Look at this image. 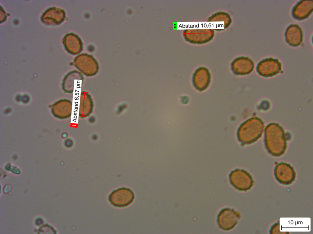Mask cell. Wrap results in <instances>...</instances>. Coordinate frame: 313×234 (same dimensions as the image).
<instances>
[{
	"mask_svg": "<svg viewBox=\"0 0 313 234\" xmlns=\"http://www.w3.org/2000/svg\"><path fill=\"white\" fill-rule=\"evenodd\" d=\"M244 126V142L248 143L254 142L261 136L263 130V122L258 118L250 119Z\"/></svg>",
	"mask_w": 313,
	"mask_h": 234,
	"instance_id": "obj_3",
	"label": "cell"
},
{
	"mask_svg": "<svg viewBox=\"0 0 313 234\" xmlns=\"http://www.w3.org/2000/svg\"><path fill=\"white\" fill-rule=\"evenodd\" d=\"M264 142L267 150L273 156L282 155L286 149L285 134L282 128L277 123H271L267 125L265 131Z\"/></svg>",
	"mask_w": 313,
	"mask_h": 234,
	"instance_id": "obj_1",
	"label": "cell"
},
{
	"mask_svg": "<svg viewBox=\"0 0 313 234\" xmlns=\"http://www.w3.org/2000/svg\"><path fill=\"white\" fill-rule=\"evenodd\" d=\"M134 194L129 188L123 187L115 190L111 193L109 198L111 203L118 207L127 206L133 201Z\"/></svg>",
	"mask_w": 313,
	"mask_h": 234,
	"instance_id": "obj_4",
	"label": "cell"
},
{
	"mask_svg": "<svg viewBox=\"0 0 313 234\" xmlns=\"http://www.w3.org/2000/svg\"><path fill=\"white\" fill-rule=\"evenodd\" d=\"M313 1L301 0L298 1L293 7L291 16L295 20L302 21L307 19L313 12Z\"/></svg>",
	"mask_w": 313,
	"mask_h": 234,
	"instance_id": "obj_7",
	"label": "cell"
},
{
	"mask_svg": "<svg viewBox=\"0 0 313 234\" xmlns=\"http://www.w3.org/2000/svg\"><path fill=\"white\" fill-rule=\"evenodd\" d=\"M75 66L84 73L88 75H94L98 69L97 62L91 55L82 54L77 56L74 60Z\"/></svg>",
	"mask_w": 313,
	"mask_h": 234,
	"instance_id": "obj_5",
	"label": "cell"
},
{
	"mask_svg": "<svg viewBox=\"0 0 313 234\" xmlns=\"http://www.w3.org/2000/svg\"><path fill=\"white\" fill-rule=\"evenodd\" d=\"M275 174L278 178H292L294 176V172L291 167L285 163H281L276 167Z\"/></svg>",
	"mask_w": 313,
	"mask_h": 234,
	"instance_id": "obj_11",
	"label": "cell"
},
{
	"mask_svg": "<svg viewBox=\"0 0 313 234\" xmlns=\"http://www.w3.org/2000/svg\"><path fill=\"white\" fill-rule=\"evenodd\" d=\"M284 36L286 42L291 46L298 47L303 42V31L301 27L297 24L289 25L285 30Z\"/></svg>",
	"mask_w": 313,
	"mask_h": 234,
	"instance_id": "obj_8",
	"label": "cell"
},
{
	"mask_svg": "<svg viewBox=\"0 0 313 234\" xmlns=\"http://www.w3.org/2000/svg\"><path fill=\"white\" fill-rule=\"evenodd\" d=\"M256 70L260 76L265 77L272 76L282 71V64L277 58H267L258 63Z\"/></svg>",
	"mask_w": 313,
	"mask_h": 234,
	"instance_id": "obj_2",
	"label": "cell"
},
{
	"mask_svg": "<svg viewBox=\"0 0 313 234\" xmlns=\"http://www.w3.org/2000/svg\"><path fill=\"white\" fill-rule=\"evenodd\" d=\"M231 184L237 189L240 190L248 189L251 183V178L245 172L237 170L233 172L230 176Z\"/></svg>",
	"mask_w": 313,
	"mask_h": 234,
	"instance_id": "obj_9",
	"label": "cell"
},
{
	"mask_svg": "<svg viewBox=\"0 0 313 234\" xmlns=\"http://www.w3.org/2000/svg\"><path fill=\"white\" fill-rule=\"evenodd\" d=\"M64 42L66 49L71 54H78L82 50V41L79 37L75 34L70 33L66 35L64 38Z\"/></svg>",
	"mask_w": 313,
	"mask_h": 234,
	"instance_id": "obj_10",
	"label": "cell"
},
{
	"mask_svg": "<svg viewBox=\"0 0 313 234\" xmlns=\"http://www.w3.org/2000/svg\"><path fill=\"white\" fill-rule=\"evenodd\" d=\"M240 217L238 213L233 209L224 208L221 211L218 216L219 225L223 229H231L236 225Z\"/></svg>",
	"mask_w": 313,
	"mask_h": 234,
	"instance_id": "obj_6",
	"label": "cell"
}]
</instances>
